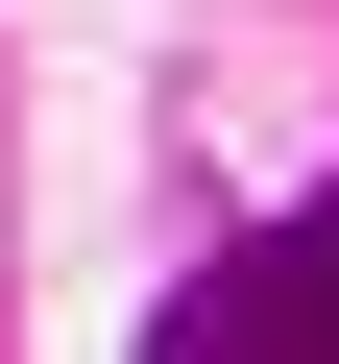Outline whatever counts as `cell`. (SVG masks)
<instances>
[{"instance_id":"obj_1","label":"cell","mask_w":339,"mask_h":364,"mask_svg":"<svg viewBox=\"0 0 339 364\" xmlns=\"http://www.w3.org/2000/svg\"><path fill=\"white\" fill-rule=\"evenodd\" d=\"M170 340H194V364H339V219H267Z\"/></svg>"}]
</instances>
